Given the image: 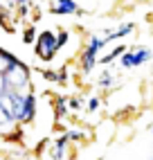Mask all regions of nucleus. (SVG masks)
I'll return each instance as SVG.
<instances>
[{"instance_id":"obj_13","label":"nucleus","mask_w":153,"mask_h":160,"mask_svg":"<svg viewBox=\"0 0 153 160\" xmlns=\"http://www.w3.org/2000/svg\"><path fill=\"white\" fill-rule=\"evenodd\" d=\"M68 135H70V142H81L86 138V133L81 129H72V131H68Z\"/></svg>"},{"instance_id":"obj_4","label":"nucleus","mask_w":153,"mask_h":160,"mask_svg":"<svg viewBox=\"0 0 153 160\" xmlns=\"http://www.w3.org/2000/svg\"><path fill=\"white\" fill-rule=\"evenodd\" d=\"M29 83V74H27V66H23L20 61H16L12 68L5 72V90L12 92H23V88Z\"/></svg>"},{"instance_id":"obj_8","label":"nucleus","mask_w":153,"mask_h":160,"mask_svg":"<svg viewBox=\"0 0 153 160\" xmlns=\"http://www.w3.org/2000/svg\"><path fill=\"white\" fill-rule=\"evenodd\" d=\"M68 144H70V135H68V133L59 135L57 140H54V149H52V160H63V156H65V149H68Z\"/></svg>"},{"instance_id":"obj_6","label":"nucleus","mask_w":153,"mask_h":160,"mask_svg":"<svg viewBox=\"0 0 153 160\" xmlns=\"http://www.w3.org/2000/svg\"><path fill=\"white\" fill-rule=\"evenodd\" d=\"M76 12H81L76 0H54V5H52L54 16H70V14H76Z\"/></svg>"},{"instance_id":"obj_9","label":"nucleus","mask_w":153,"mask_h":160,"mask_svg":"<svg viewBox=\"0 0 153 160\" xmlns=\"http://www.w3.org/2000/svg\"><path fill=\"white\" fill-rule=\"evenodd\" d=\"M126 52H128V48L126 45H122V43H117L111 52H108V54H104V57H99V63H101V66H108V63H113L115 59H122L124 54H126Z\"/></svg>"},{"instance_id":"obj_5","label":"nucleus","mask_w":153,"mask_h":160,"mask_svg":"<svg viewBox=\"0 0 153 160\" xmlns=\"http://www.w3.org/2000/svg\"><path fill=\"white\" fill-rule=\"evenodd\" d=\"M153 59V52L151 48H144V45H137V48H128V52L119 59V63H122L124 70H131V68H140L144 66V63H149Z\"/></svg>"},{"instance_id":"obj_7","label":"nucleus","mask_w":153,"mask_h":160,"mask_svg":"<svg viewBox=\"0 0 153 160\" xmlns=\"http://www.w3.org/2000/svg\"><path fill=\"white\" fill-rule=\"evenodd\" d=\"M108 34H104V41L106 43H113V41H119V38H126L128 34H133L135 32V23H124L119 25L117 29H106Z\"/></svg>"},{"instance_id":"obj_12","label":"nucleus","mask_w":153,"mask_h":160,"mask_svg":"<svg viewBox=\"0 0 153 160\" xmlns=\"http://www.w3.org/2000/svg\"><path fill=\"white\" fill-rule=\"evenodd\" d=\"M68 108L70 111H81L83 108V99L81 97H70L68 99Z\"/></svg>"},{"instance_id":"obj_18","label":"nucleus","mask_w":153,"mask_h":160,"mask_svg":"<svg viewBox=\"0 0 153 160\" xmlns=\"http://www.w3.org/2000/svg\"><path fill=\"white\" fill-rule=\"evenodd\" d=\"M151 160H153V158H151Z\"/></svg>"},{"instance_id":"obj_1","label":"nucleus","mask_w":153,"mask_h":160,"mask_svg":"<svg viewBox=\"0 0 153 160\" xmlns=\"http://www.w3.org/2000/svg\"><path fill=\"white\" fill-rule=\"evenodd\" d=\"M12 115L16 122H32L36 115V97L32 92H16L12 102Z\"/></svg>"},{"instance_id":"obj_14","label":"nucleus","mask_w":153,"mask_h":160,"mask_svg":"<svg viewBox=\"0 0 153 160\" xmlns=\"http://www.w3.org/2000/svg\"><path fill=\"white\" fill-rule=\"evenodd\" d=\"M68 38H70V32H68V29H61L59 34H57V43H59V50H61L65 43H68Z\"/></svg>"},{"instance_id":"obj_16","label":"nucleus","mask_w":153,"mask_h":160,"mask_svg":"<svg viewBox=\"0 0 153 160\" xmlns=\"http://www.w3.org/2000/svg\"><path fill=\"white\" fill-rule=\"evenodd\" d=\"M65 104H68V97L57 99V113H59V115H65V113H68V106H65Z\"/></svg>"},{"instance_id":"obj_2","label":"nucleus","mask_w":153,"mask_h":160,"mask_svg":"<svg viewBox=\"0 0 153 160\" xmlns=\"http://www.w3.org/2000/svg\"><path fill=\"white\" fill-rule=\"evenodd\" d=\"M104 45H106L104 36H97V34L88 36V45H86V50L81 52V70H83V74H90L95 70V66L99 63V54H101Z\"/></svg>"},{"instance_id":"obj_11","label":"nucleus","mask_w":153,"mask_h":160,"mask_svg":"<svg viewBox=\"0 0 153 160\" xmlns=\"http://www.w3.org/2000/svg\"><path fill=\"white\" fill-rule=\"evenodd\" d=\"M36 38H38L36 29L34 27H25V32H23V41L25 43H36Z\"/></svg>"},{"instance_id":"obj_10","label":"nucleus","mask_w":153,"mask_h":160,"mask_svg":"<svg viewBox=\"0 0 153 160\" xmlns=\"http://www.w3.org/2000/svg\"><path fill=\"white\" fill-rule=\"evenodd\" d=\"M97 83H99L101 88H113V86H115V77L111 74V70H104V72L99 74V81H97Z\"/></svg>"},{"instance_id":"obj_17","label":"nucleus","mask_w":153,"mask_h":160,"mask_svg":"<svg viewBox=\"0 0 153 160\" xmlns=\"http://www.w3.org/2000/svg\"><path fill=\"white\" fill-rule=\"evenodd\" d=\"M151 133H153V124H151Z\"/></svg>"},{"instance_id":"obj_15","label":"nucleus","mask_w":153,"mask_h":160,"mask_svg":"<svg viewBox=\"0 0 153 160\" xmlns=\"http://www.w3.org/2000/svg\"><path fill=\"white\" fill-rule=\"evenodd\" d=\"M99 106H101V99H99V97H90V99H88V106H86V111H88V113H95Z\"/></svg>"},{"instance_id":"obj_3","label":"nucleus","mask_w":153,"mask_h":160,"mask_svg":"<svg viewBox=\"0 0 153 160\" xmlns=\"http://www.w3.org/2000/svg\"><path fill=\"white\" fill-rule=\"evenodd\" d=\"M34 52H36V57L41 61H52L59 52L57 34H54L52 29H43L38 34V38H36V43H34Z\"/></svg>"}]
</instances>
